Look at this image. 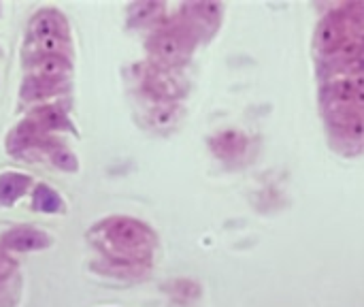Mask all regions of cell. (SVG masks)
Here are the masks:
<instances>
[{
  "label": "cell",
  "instance_id": "obj_2",
  "mask_svg": "<svg viewBox=\"0 0 364 307\" xmlns=\"http://www.w3.org/2000/svg\"><path fill=\"white\" fill-rule=\"evenodd\" d=\"M11 269H13V263L0 252V278H4V276H9L11 274Z\"/></svg>",
  "mask_w": 364,
  "mask_h": 307
},
{
  "label": "cell",
  "instance_id": "obj_1",
  "mask_svg": "<svg viewBox=\"0 0 364 307\" xmlns=\"http://www.w3.org/2000/svg\"><path fill=\"white\" fill-rule=\"evenodd\" d=\"M102 250L115 261H141L149 252L147 231L132 220H113L102 227Z\"/></svg>",
  "mask_w": 364,
  "mask_h": 307
}]
</instances>
